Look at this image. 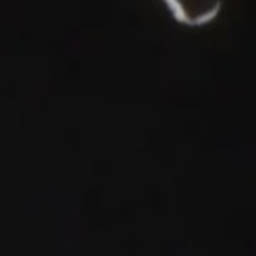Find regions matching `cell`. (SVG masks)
<instances>
[{
  "instance_id": "cell-1",
  "label": "cell",
  "mask_w": 256,
  "mask_h": 256,
  "mask_svg": "<svg viewBox=\"0 0 256 256\" xmlns=\"http://www.w3.org/2000/svg\"><path fill=\"white\" fill-rule=\"evenodd\" d=\"M164 4L176 22L195 28L218 18L223 0H164Z\"/></svg>"
}]
</instances>
